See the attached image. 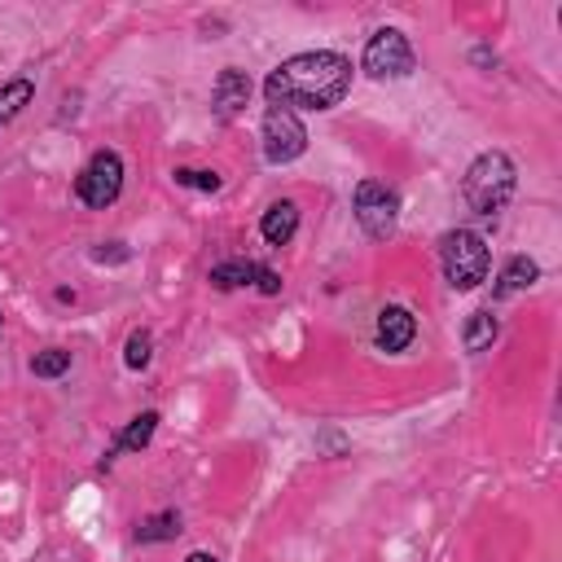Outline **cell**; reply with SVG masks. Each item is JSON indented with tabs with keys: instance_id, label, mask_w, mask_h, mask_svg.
<instances>
[{
	"instance_id": "1",
	"label": "cell",
	"mask_w": 562,
	"mask_h": 562,
	"mask_svg": "<svg viewBox=\"0 0 562 562\" xmlns=\"http://www.w3.org/2000/svg\"><path fill=\"white\" fill-rule=\"evenodd\" d=\"M347 92H351V57H342L334 48L294 53L281 66H272L263 79L268 105H285L294 114L299 110H334Z\"/></svg>"
},
{
	"instance_id": "2",
	"label": "cell",
	"mask_w": 562,
	"mask_h": 562,
	"mask_svg": "<svg viewBox=\"0 0 562 562\" xmlns=\"http://www.w3.org/2000/svg\"><path fill=\"white\" fill-rule=\"evenodd\" d=\"M514 189H518V171L505 149H483L461 180V198L474 215H501L509 206Z\"/></svg>"
},
{
	"instance_id": "3",
	"label": "cell",
	"mask_w": 562,
	"mask_h": 562,
	"mask_svg": "<svg viewBox=\"0 0 562 562\" xmlns=\"http://www.w3.org/2000/svg\"><path fill=\"white\" fill-rule=\"evenodd\" d=\"M439 268L452 290H479L492 268V246L474 228H448L439 237Z\"/></svg>"
},
{
	"instance_id": "4",
	"label": "cell",
	"mask_w": 562,
	"mask_h": 562,
	"mask_svg": "<svg viewBox=\"0 0 562 562\" xmlns=\"http://www.w3.org/2000/svg\"><path fill=\"white\" fill-rule=\"evenodd\" d=\"M360 70H364L369 79H408V75L417 70V53H413V44H408L404 31L378 26V31L364 40Z\"/></svg>"
},
{
	"instance_id": "5",
	"label": "cell",
	"mask_w": 562,
	"mask_h": 562,
	"mask_svg": "<svg viewBox=\"0 0 562 562\" xmlns=\"http://www.w3.org/2000/svg\"><path fill=\"white\" fill-rule=\"evenodd\" d=\"M123 193V158L119 149H92V158L79 167L75 176V198L92 211H105L114 206Z\"/></svg>"
},
{
	"instance_id": "6",
	"label": "cell",
	"mask_w": 562,
	"mask_h": 562,
	"mask_svg": "<svg viewBox=\"0 0 562 562\" xmlns=\"http://www.w3.org/2000/svg\"><path fill=\"white\" fill-rule=\"evenodd\" d=\"M351 211H356V224L364 228V237L386 241L400 220V193L382 180H360L351 193Z\"/></svg>"
},
{
	"instance_id": "7",
	"label": "cell",
	"mask_w": 562,
	"mask_h": 562,
	"mask_svg": "<svg viewBox=\"0 0 562 562\" xmlns=\"http://www.w3.org/2000/svg\"><path fill=\"white\" fill-rule=\"evenodd\" d=\"M259 140H263V158H268L272 167H285V162L303 158V149H307V127H303V119H299L294 110L268 105V110H263Z\"/></svg>"
},
{
	"instance_id": "8",
	"label": "cell",
	"mask_w": 562,
	"mask_h": 562,
	"mask_svg": "<svg viewBox=\"0 0 562 562\" xmlns=\"http://www.w3.org/2000/svg\"><path fill=\"white\" fill-rule=\"evenodd\" d=\"M250 92H255L250 75L237 70V66H224V70L215 75V83H211V110H215V119H220V123H233V119L250 105Z\"/></svg>"
},
{
	"instance_id": "9",
	"label": "cell",
	"mask_w": 562,
	"mask_h": 562,
	"mask_svg": "<svg viewBox=\"0 0 562 562\" xmlns=\"http://www.w3.org/2000/svg\"><path fill=\"white\" fill-rule=\"evenodd\" d=\"M413 338H417V316H413L408 307H400V303H386V307L378 312V321H373V342H378L382 351L400 356V351L413 347Z\"/></svg>"
},
{
	"instance_id": "10",
	"label": "cell",
	"mask_w": 562,
	"mask_h": 562,
	"mask_svg": "<svg viewBox=\"0 0 562 562\" xmlns=\"http://www.w3.org/2000/svg\"><path fill=\"white\" fill-rule=\"evenodd\" d=\"M536 281H540V263L527 259V255H509V259L501 263L496 281H492V303H501V299H509V294H522V290H531Z\"/></svg>"
},
{
	"instance_id": "11",
	"label": "cell",
	"mask_w": 562,
	"mask_h": 562,
	"mask_svg": "<svg viewBox=\"0 0 562 562\" xmlns=\"http://www.w3.org/2000/svg\"><path fill=\"white\" fill-rule=\"evenodd\" d=\"M294 233H299V202L277 198V202L259 215V237H263L268 246H290Z\"/></svg>"
},
{
	"instance_id": "12",
	"label": "cell",
	"mask_w": 562,
	"mask_h": 562,
	"mask_svg": "<svg viewBox=\"0 0 562 562\" xmlns=\"http://www.w3.org/2000/svg\"><path fill=\"white\" fill-rule=\"evenodd\" d=\"M154 430H158V413L154 408H145V413H136L119 435H114V443L105 448V457H101V470L119 457V452H140V448H149V439H154Z\"/></svg>"
},
{
	"instance_id": "13",
	"label": "cell",
	"mask_w": 562,
	"mask_h": 562,
	"mask_svg": "<svg viewBox=\"0 0 562 562\" xmlns=\"http://www.w3.org/2000/svg\"><path fill=\"white\" fill-rule=\"evenodd\" d=\"M496 334H501V316H496L492 307H474V312L465 316V329H461V347H465L470 356H479V351H487V347L496 342Z\"/></svg>"
},
{
	"instance_id": "14",
	"label": "cell",
	"mask_w": 562,
	"mask_h": 562,
	"mask_svg": "<svg viewBox=\"0 0 562 562\" xmlns=\"http://www.w3.org/2000/svg\"><path fill=\"white\" fill-rule=\"evenodd\" d=\"M259 268L263 263H255V259H224V263H215L211 268V285L215 290H241V285H255L259 281Z\"/></svg>"
},
{
	"instance_id": "15",
	"label": "cell",
	"mask_w": 562,
	"mask_h": 562,
	"mask_svg": "<svg viewBox=\"0 0 562 562\" xmlns=\"http://www.w3.org/2000/svg\"><path fill=\"white\" fill-rule=\"evenodd\" d=\"M31 101H35V79H26V75L4 79V83H0V127H9Z\"/></svg>"
},
{
	"instance_id": "16",
	"label": "cell",
	"mask_w": 562,
	"mask_h": 562,
	"mask_svg": "<svg viewBox=\"0 0 562 562\" xmlns=\"http://www.w3.org/2000/svg\"><path fill=\"white\" fill-rule=\"evenodd\" d=\"M180 531H184V527H180V514H176V509H158V514L140 518L136 540H140V544H162V540H176Z\"/></svg>"
},
{
	"instance_id": "17",
	"label": "cell",
	"mask_w": 562,
	"mask_h": 562,
	"mask_svg": "<svg viewBox=\"0 0 562 562\" xmlns=\"http://www.w3.org/2000/svg\"><path fill=\"white\" fill-rule=\"evenodd\" d=\"M149 360H154V334L149 329H132L127 342H123V364L132 373H140V369H149Z\"/></svg>"
},
{
	"instance_id": "18",
	"label": "cell",
	"mask_w": 562,
	"mask_h": 562,
	"mask_svg": "<svg viewBox=\"0 0 562 562\" xmlns=\"http://www.w3.org/2000/svg\"><path fill=\"white\" fill-rule=\"evenodd\" d=\"M31 373H35V378H61V373H70V351H66V347H44V351H35V356H31Z\"/></svg>"
},
{
	"instance_id": "19",
	"label": "cell",
	"mask_w": 562,
	"mask_h": 562,
	"mask_svg": "<svg viewBox=\"0 0 562 562\" xmlns=\"http://www.w3.org/2000/svg\"><path fill=\"white\" fill-rule=\"evenodd\" d=\"M171 176H176L180 189H193V193H215V189L224 184L220 171H206V167H176Z\"/></svg>"
},
{
	"instance_id": "20",
	"label": "cell",
	"mask_w": 562,
	"mask_h": 562,
	"mask_svg": "<svg viewBox=\"0 0 562 562\" xmlns=\"http://www.w3.org/2000/svg\"><path fill=\"white\" fill-rule=\"evenodd\" d=\"M92 259H97V263H127L132 250H127L123 241H101V246L92 250Z\"/></svg>"
},
{
	"instance_id": "21",
	"label": "cell",
	"mask_w": 562,
	"mask_h": 562,
	"mask_svg": "<svg viewBox=\"0 0 562 562\" xmlns=\"http://www.w3.org/2000/svg\"><path fill=\"white\" fill-rule=\"evenodd\" d=\"M255 290H259V294H268V299H272V294H281V272L263 263V268H259V281H255Z\"/></svg>"
},
{
	"instance_id": "22",
	"label": "cell",
	"mask_w": 562,
	"mask_h": 562,
	"mask_svg": "<svg viewBox=\"0 0 562 562\" xmlns=\"http://www.w3.org/2000/svg\"><path fill=\"white\" fill-rule=\"evenodd\" d=\"M470 61H474V66H483V70H492V66H496V53H492V48H483V44H479V48H474V53H470Z\"/></svg>"
},
{
	"instance_id": "23",
	"label": "cell",
	"mask_w": 562,
	"mask_h": 562,
	"mask_svg": "<svg viewBox=\"0 0 562 562\" xmlns=\"http://www.w3.org/2000/svg\"><path fill=\"white\" fill-rule=\"evenodd\" d=\"M316 448H329V452H342V448H347V439L329 430V435H321V439H316Z\"/></svg>"
},
{
	"instance_id": "24",
	"label": "cell",
	"mask_w": 562,
	"mask_h": 562,
	"mask_svg": "<svg viewBox=\"0 0 562 562\" xmlns=\"http://www.w3.org/2000/svg\"><path fill=\"white\" fill-rule=\"evenodd\" d=\"M184 562H220V558H215V553H206V549H193Z\"/></svg>"
},
{
	"instance_id": "25",
	"label": "cell",
	"mask_w": 562,
	"mask_h": 562,
	"mask_svg": "<svg viewBox=\"0 0 562 562\" xmlns=\"http://www.w3.org/2000/svg\"><path fill=\"white\" fill-rule=\"evenodd\" d=\"M0 329H4V316H0Z\"/></svg>"
}]
</instances>
